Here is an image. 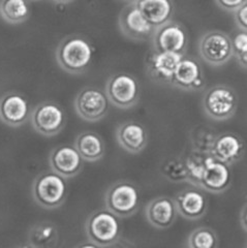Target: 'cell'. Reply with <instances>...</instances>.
<instances>
[{
	"mask_svg": "<svg viewBox=\"0 0 247 248\" xmlns=\"http://www.w3.org/2000/svg\"><path fill=\"white\" fill-rule=\"evenodd\" d=\"M173 200L177 212L185 219L198 220L202 218L208 210L207 198L202 191L196 188H184L177 193Z\"/></svg>",
	"mask_w": 247,
	"mask_h": 248,
	"instance_id": "17",
	"label": "cell"
},
{
	"mask_svg": "<svg viewBox=\"0 0 247 248\" xmlns=\"http://www.w3.org/2000/svg\"><path fill=\"white\" fill-rule=\"evenodd\" d=\"M0 16L10 24H21L28 20L30 5L28 0H0Z\"/></svg>",
	"mask_w": 247,
	"mask_h": 248,
	"instance_id": "24",
	"label": "cell"
},
{
	"mask_svg": "<svg viewBox=\"0 0 247 248\" xmlns=\"http://www.w3.org/2000/svg\"><path fill=\"white\" fill-rule=\"evenodd\" d=\"M49 164L51 170L65 179L78 175L83 169L84 159L75 146L62 145L55 147L50 153Z\"/></svg>",
	"mask_w": 247,
	"mask_h": 248,
	"instance_id": "13",
	"label": "cell"
},
{
	"mask_svg": "<svg viewBox=\"0 0 247 248\" xmlns=\"http://www.w3.org/2000/svg\"><path fill=\"white\" fill-rule=\"evenodd\" d=\"M30 116L27 98L17 91H10L0 97V120L12 127H19Z\"/></svg>",
	"mask_w": 247,
	"mask_h": 248,
	"instance_id": "12",
	"label": "cell"
},
{
	"mask_svg": "<svg viewBox=\"0 0 247 248\" xmlns=\"http://www.w3.org/2000/svg\"><path fill=\"white\" fill-rule=\"evenodd\" d=\"M75 148L78 150L84 161L94 162L102 159L106 148L103 139L94 131H84L75 141Z\"/></svg>",
	"mask_w": 247,
	"mask_h": 248,
	"instance_id": "22",
	"label": "cell"
},
{
	"mask_svg": "<svg viewBox=\"0 0 247 248\" xmlns=\"http://www.w3.org/2000/svg\"><path fill=\"white\" fill-rule=\"evenodd\" d=\"M93 58V46L86 38L71 35L63 38L56 49L59 66L68 74L80 75L90 66Z\"/></svg>",
	"mask_w": 247,
	"mask_h": 248,
	"instance_id": "1",
	"label": "cell"
},
{
	"mask_svg": "<svg viewBox=\"0 0 247 248\" xmlns=\"http://www.w3.org/2000/svg\"><path fill=\"white\" fill-rule=\"evenodd\" d=\"M233 181L231 166L215 159L210 154L207 167L201 179L200 188L211 193L225 192Z\"/></svg>",
	"mask_w": 247,
	"mask_h": 248,
	"instance_id": "16",
	"label": "cell"
},
{
	"mask_svg": "<svg viewBox=\"0 0 247 248\" xmlns=\"http://www.w3.org/2000/svg\"><path fill=\"white\" fill-rule=\"evenodd\" d=\"M123 1H125V2H128V3H133V2H136L137 0H123Z\"/></svg>",
	"mask_w": 247,
	"mask_h": 248,
	"instance_id": "33",
	"label": "cell"
},
{
	"mask_svg": "<svg viewBox=\"0 0 247 248\" xmlns=\"http://www.w3.org/2000/svg\"><path fill=\"white\" fill-rule=\"evenodd\" d=\"M119 217L108 209L91 213L85 223V232L90 242L96 247L113 246L119 241L121 227Z\"/></svg>",
	"mask_w": 247,
	"mask_h": 248,
	"instance_id": "2",
	"label": "cell"
},
{
	"mask_svg": "<svg viewBox=\"0 0 247 248\" xmlns=\"http://www.w3.org/2000/svg\"><path fill=\"white\" fill-rule=\"evenodd\" d=\"M53 1L56 3H59V4H67V3H71V2L75 1V0H53Z\"/></svg>",
	"mask_w": 247,
	"mask_h": 248,
	"instance_id": "32",
	"label": "cell"
},
{
	"mask_svg": "<svg viewBox=\"0 0 247 248\" xmlns=\"http://www.w3.org/2000/svg\"><path fill=\"white\" fill-rule=\"evenodd\" d=\"M75 110L85 121L96 122L109 111V99L106 92L95 87L82 89L75 99Z\"/></svg>",
	"mask_w": 247,
	"mask_h": 248,
	"instance_id": "10",
	"label": "cell"
},
{
	"mask_svg": "<svg viewBox=\"0 0 247 248\" xmlns=\"http://www.w3.org/2000/svg\"><path fill=\"white\" fill-rule=\"evenodd\" d=\"M183 54L154 51L147 59V73L153 81L160 84H171L175 69Z\"/></svg>",
	"mask_w": 247,
	"mask_h": 248,
	"instance_id": "15",
	"label": "cell"
},
{
	"mask_svg": "<svg viewBox=\"0 0 247 248\" xmlns=\"http://www.w3.org/2000/svg\"><path fill=\"white\" fill-rule=\"evenodd\" d=\"M105 92L113 106L119 108H129L137 105L140 97V85L132 75L119 73L108 80Z\"/></svg>",
	"mask_w": 247,
	"mask_h": 248,
	"instance_id": "7",
	"label": "cell"
},
{
	"mask_svg": "<svg viewBox=\"0 0 247 248\" xmlns=\"http://www.w3.org/2000/svg\"><path fill=\"white\" fill-rule=\"evenodd\" d=\"M32 197L35 203L45 209L59 208L67 198L65 178L53 170L40 174L32 184Z\"/></svg>",
	"mask_w": 247,
	"mask_h": 248,
	"instance_id": "3",
	"label": "cell"
},
{
	"mask_svg": "<svg viewBox=\"0 0 247 248\" xmlns=\"http://www.w3.org/2000/svg\"><path fill=\"white\" fill-rule=\"evenodd\" d=\"M217 245V235L207 227L197 228L187 238V247L190 248H213Z\"/></svg>",
	"mask_w": 247,
	"mask_h": 248,
	"instance_id": "27",
	"label": "cell"
},
{
	"mask_svg": "<svg viewBox=\"0 0 247 248\" xmlns=\"http://www.w3.org/2000/svg\"><path fill=\"white\" fill-rule=\"evenodd\" d=\"M30 120L36 133L45 137H53L64 128L67 118L64 110L58 104L44 102L33 108L30 113Z\"/></svg>",
	"mask_w": 247,
	"mask_h": 248,
	"instance_id": "8",
	"label": "cell"
},
{
	"mask_svg": "<svg viewBox=\"0 0 247 248\" xmlns=\"http://www.w3.org/2000/svg\"><path fill=\"white\" fill-rule=\"evenodd\" d=\"M171 85L185 91L202 90L205 86V78L198 60L184 55L175 69Z\"/></svg>",
	"mask_w": 247,
	"mask_h": 248,
	"instance_id": "14",
	"label": "cell"
},
{
	"mask_svg": "<svg viewBox=\"0 0 247 248\" xmlns=\"http://www.w3.org/2000/svg\"><path fill=\"white\" fill-rule=\"evenodd\" d=\"M216 136L214 134L209 133L208 130H202L200 128L199 133H195V135L192 136V144H194L195 148L194 150L204 153H209Z\"/></svg>",
	"mask_w": 247,
	"mask_h": 248,
	"instance_id": "29",
	"label": "cell"
},
{
	"mask_svg": "<svg viewBox=\"0 0 247 248\" xmlns=\"http://www.w3.org/2000/svg\"><path fill=\"white\" fill-rule=\"evenodd\" d=\"M203 110L208 118L215 121L231 119L238 107L236 91L227 85H215L205 92L202 100Z\"/></svg>",
	"mask_w": 247,
	"mask_h": 248,
	"instance_id": "4",
	"label": "cell"
},
{
	"mask_svg": "<svg viewBox=\"0 0 247 248\" xmlns=\"http://www.w3.org/2000/svg\"><path fill=\"white\" fill-rule=\"evenodd\" d=\"M234 21L238 29L247 31V2L239 6L234 12Z\"/></svg>",
	"mask_w": 247,
	"mask_h": 248,
	"instance_id": "30",
	"label": "cell"
},
{
	"mask_svg": "<svg viewBox=\"0 0 247 248\" xmlns=\"http://www.w3.org/2000/svg\"><path fill=\"white\" fill-rule=\"evenodd\" d=\"M161 174L169 181L174 183L187 182V169L185 157L168 158L161 166Z\"/></svg>",
	"mask_w": 247,
	"mask_h": 248,
	"instance_id": "26",
	"label": "cell"
},
{
	"mask_svg": "<svg viewBox=\"0 0 247 248\" xmlns=\"http://www.w3.org/2000/svg\"><path fill=\"white\" fill-rule=\"evenodd\" d=\"M154 51L179 53L185 55L188 45V36L185 28L176 21H169L166 24L154 29L151 36Z\"/></svg>",
	"mask_w": 247,
	"mask_h": 248,
	"instance_id": "9",
	"label": "cell"
},
{
	"mask_svg": "<svg viewBox=\"0 0 247 248\" xmlns=\"http://www.w3.org/2000/svg\"><path fill=\"white\" fill-rule=\"evenodd\" d=\"M118 23L123 35L133 41H146L151 38L155 29L138 9L136 2L128 3L123 7L119 14Z\"/></svg>",
	"mask_w": 247,
	"mask_h": 248,
	"instance_id": "11",
	"label": "cell"
},
{
	"mask_svg": "<svg viewBox=\"0 0 247 248\" xmlns=\"http://www.w3.org/2000/svg\"><path fill=\"white\" fill-rule=\"evenodd\" d=\"M244 152L243 140L238 135L227 131L216 136L209 153L215 159L232 166L243 157Z\"/></svg>",
	"mask_w": 247,
	"mask_h": 248,
	"instance_id": "18",
	"label": "cell"
},
{
	"mask_svg": "<svg viewBox=\"0 0 247 248\" xmlns=\"http://www.w3.org/2000/svg\"><path fill=\"white\" fill-rule=\"evenodd\" d=\"M59 240V231L51 221L37 222L29 229L27 246L34 248H50L56 246Z\"/></svg>",
	"mask_w": 247,
	"mask_h": 248,
	"instance_id": "23",
	"label": "cell"
},
{
	"mask_svg": "<svg viewBox=\"0 0 247 248\" xmlns=\"http://www.w3.org/2000/svg\"><path fill=\"white\" fill-rule=\"evenodd\" d=\"M215 2L221 10L233 13L239 6L247 2V0H215Z\"/></svg>",
	"mask_w": 247,
	"mask_h": 248,
	"instance_id": "31",
	"label": "cell"
},
{
	"mask_svg": "<svg viewBox=\"0 0 247 248\" xmlns=\"http://www.w3.org/2000/svg\"><path fill=\"white\" fill-rule=\"evenodd\" d=\"M233 57L242 68L247 66V31L238 29L231 37Z\"/></svg>",
	"mask_w": 247,
	"mask_h": 248,
	"instance_id": "28",
	"label": "cell"
},
{
	"mask_svg": "<svg viewBox=\"0 0 247 248\" xmlns=\"http://www.w3.org/2000/svg\"><path fill=\"white\" fill-rule=\"evenodd\" d=\"M136 4L154 28L171 21L175 13L173 0H137Z\"/></svg>",
	"mask_w": 247,
	"mask_h": 248,
	"instance_id": "21",
	"label": "cell"
},
{
	"mask_svg": "<svg viewBox=\"0 0 247 248\" xmlns=\"http://www.w3.org/2000/svg\"><path fill=\"white\" fill-rule=\"evenodd\" d=\"M145 215L152 227L165 230L173 226L178 212L174 200L163 196L149 202L145 208Z\"/></svg>",
	"mask_w": 247,
	"mask_h": 248,
	"instance_id": "19",
	"label": "cell"
},
{
	"mask_svg": "<svg viewBox=\"0 0 247 248\" xmlns=\"http://www.w3.org/2000/svg\"><path fill=\"white\" fill-rule=\"evenodd\" d=\"M210 153H204L192 149L187 157H185V164L187 169V182L200 188V183L204 170L207 167Z\"/></svg>",
	"mask_w": 247,
	"mask_h": 248,
	"instance_id": "25",
	"label": "cell"
},
{
	"mask_svg": "<svg viewBox=\"0 0 247 248\" xmlns=\"http://www.w3.org/2000/svg\"><path fill=\"white\" fill-rule=\"evenodd\" d=\"M140 191L134 183L126 180L114 183L105 196L106 208L119 218L134 215L140 207Z\"/></svg>",
	"mask_w": 247,
	"mask_h": 248,
	"instance_id": "5",
	"label": "cell"
},
{
	"mask_svg": "<svg viewBox=\"0 0 247 248\" xmlns=\"http://www.w3.org/2000/svg\"><path fill=\"white\" fill-rule=\"evenodd\" d=\"M34 1H37V0H34Z\"/></svg>",
	"mask_w": 247,
	"mask_h": 248,
	"instance_id": "34",
	"label": "cell"
},
{
	"mask_svg": "<svg viewBox=\"0 0 247 248\" xmlns=\"http://www.w3.org/2000/svg\"><path fill=\"white\" fill-rule=\"evenodd\" d=\"M199 54L208 64L221 66L233 58L231 36L221 30H209L200 38Z\"/></svg>",
	"mask_w": 247,
	"mask_h": 248,
	"instance_id": "6",
	"label": "cell"
},
{
	"mask_svg": "<svg viewBox=\"0 0 247 248\" xmlns=\"http://www.w3.org/2000/svg\"><path fill=\"white\" fill-rule=\"evenodd\" d=\"M117 142L125 151L138 154L142 152L148 143V135L141 123L126 121L121 123L116 133Z\"/></svg>",
	"mask_w": 247,
	"mask_h": 248,
	"instance_id": "20",
	"label": "cell"
}]
</instances>
